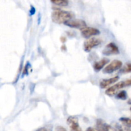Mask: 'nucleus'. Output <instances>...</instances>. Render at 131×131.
Instances as JSON below:
<instances>
[{
    "mask_svg": "<svg viewBox=\"0 0 131 131\" xmlns=\"http://www.w3.org/2000/svg\"><path fill=\"white\" fill-rule=\"evenodd\" d=\"M74 14L71 12L64 11L61 10H56L51 14V19L56 24H64L68 20L73 19Z\"/></svg>",
    "mask_w": 131,
    "mask_h": 131,
    "instance_id": "f257e3e1",
    "label": "nucleus"
},
{
    "mask_svg": "<svg viewBox=\"0 0 131 131\" xmlns=\"http://www.w3.org/2000/svg\"><path fill=\"white\" fill-rule=\"evenodd\" d=\"M123 66V63L119 60H115L112 61L110 63L107 65L103 70V72L105 74H111L116 70H119Z\"/></svg>",
    "mask_w": 131,
    "mask_h": 131,
    "instance_id": "f03ea898",
    "label": "nucleus"
},
{
    "mask_svg": "<svg viewBox=\"0 0 131 131\" xmlns=\"http://www.w3.org/2000/svg\"><path fill=\"white\" fill-rule=\"evenodd\" d=\"M101 41L100 39L96 38H90L86 40L83 43V49L86 52H89L93 48L97 47L101 43Z\"/></svg>",
    "mask_w": 131,
    "mask_h": 131,
    "instance_id": "7ed1b4c3",
    "label": "nucleus"
},
{
    "mask_svg": "<svg viewBox=\"0 0 131 131\" xmlns=\"http://www.w3.org/2000/svg\"><path fill=\"white\" fill-rule=\"evenodd\" d=\"M65 25L67 26L73 28H77V29H82L83 28H86V23L83 20L81 19H71L68 20L66 23H64Z\"/></svg>",
    "mask_w": 131,
    "mask_h": 131,
    "instance_id": "20e7f679",
    "label": "nucleus"
},
{
    "mask_svg": "<svg viewBox=\"0 0 131 131\" xmlns=\"http://www.w3.org/2000/svg\"><path fill=\"white\" fill-rule=\"evenodd\" d=\"M102 53L105 56H110L113 54H118L119 53V51L118 46L114 43L111 42L105 46L103 50Z\"/></svg>",
    "mask_w": 131,
    "mask_h": 131,
    "instance_id": "39448f33",
    "label": "nucleus"
},
{
    "mask_svg": "<svg viewBox=\"0 0 131 131\" xmlns=\"http://www.w3.org/2000/svg\"><path fill=\"white\" fill-rule=\"evenodd\" d=\"M124 87H125L124 84V81L119 82L117 84H114V85L112 86L110 88L107 89V90L105 91V94L109 96V97H113V96L115 95H116L118 93V91L119 90L122 89Z\"/></svg>",
    "mask_w": 131,
    "mask_h": 131,
    "instance_id": "423d86ee",
    "label": "nucleus"
},
{
    "mask_svg": "<svg viewBox=\"0 0 131 131\" xmlns=\"http://www.w3.org/2000/svg\"><path fill=\"white\" fill-rule=\"evenodd\" d=\"M81 34L82 37L86 38H90L92 36L98 35L100 34V31L99 29L91 27H86L83 29H81Z\"/></svg>",
    "mask_w": 131,
    "mask_h": 131,
    "instance_id": "0eeeda50",
    "label": "nucleus"
},
{
    "mask_svg": "<svg viewBox=\"0 0 131 131\" xmlns=\"http://www.w3.org/2000/svg\"><path fill=\"white\" fill-rule=\"evenodd\" d=\"M67 122L71 131H82L80 127L78 118L75 116H69L67 120Z\"/></svg>",
    "mask_w": 131,
    "mask_h": 131,
    "instance_id": "6e6552de",
    "label": "nucleus"
},
{
    "mask_svg": "<svg viewBox=\"0 0 131 131\" xmlns=\"http://www.w3.org/2000/svg\"><path fill=\"white\" fill-rule=\"evenodd\" d=\"M119 79V76H114L113 77V78H109V79H101L100 82V88H102V89L107 88L108 86L111 85V84H114V83H116L117 81H118Z\"/></svg>",
    "mask_w": 131,
    "mask_h": 131,
    "instance_id": "1a4fd4ad",
    "label": "nucleus"
},
{
    "mask_svg": "<svg viewBox=\"0 0 131 131\" xmlns=\"http://www.w3.org/2000/svg\"><path fill=\"white\" fill-rule=\"evenodd\" d=\"M96 130L97 131H111V127L101 119L96 121Z\"/></svg>",
    "mask_w": 131,
    "mask_h": 131,
    "instance_id": "9d476101",
    "label": "nucleus"
},
{
    "mask_svg": "<svg viewBox=\"0 0 131 131\" xmlns=\"http://www.w3.org/2000/svg\"><path fill=\"white\" fill-rule=\"evenodd\" d=\"M109 63V60L107 58H103L101 60H99L97 62H95L93 65L94 69L96 72H99Z\"/></svg>",
    "mask_w": 131,
    "mask_h": 131,
    "instance_id": "9b49d317",
    "label": "nucleus"
},
{
    "mask_svg": "<svg viewBox=\"0 0 131 131\" xmlns=\"http://www.w3.org/2000/svg\"><path fill=\"white\" fill-rule=\"evenodd\" d=\"M51 3L60 6H66L69 4L68 0H51Z\"/></svg>",
    "mask_w": 131,
    "mask_h": 131,
    "instance_id": "f8f14e48",
    "label": "nucleus"
},
{
    "mask_svg": "<svg viewBox=\"0 0 131 131\" xmlns=\"http://www.w3.org/2000/svg\"><path fill=\"white\" fill-rule=\"evenodd\" d=\"M119 120L126 127H131V119L127 118H121Z\"/></svg>",
    "mask_w": 131,
    "mask_h": 131,
    "instance_id": "ddd939ff",
    "label": "nucleus"
},
{
    "mask_svg": "<svg viewBox=\"0 0 131 131\" xmlns=\"http://www.w3.org/2000/svg\"><path fill=\"white\" fill-rule=\"evenodd\" d=\"M121 73H131V63H127L121 69Z\"/></svg>",
    "mask_w": 131,
    "mask_h": 131,
    "instance_id": "4468645a",
    "label": "nucleus"
},
{
    "mask_svg": "<svg viewBox=\"0 0 131 131\" xmlns=\"http://www.w3.org/2000/svg\"><path fill=\"white\" fill-rule=\"evenodd\" d=\"M116 98L121 100H126L127 98V94L125 91L122 90L116 94Z\"/></svg>",
    "mask_w": 131,
    "mask_h": 131,
    "instance_id": "2eb2a0df",
    "label": "nucleus"
},
{
    "mask_svg": "<svg viewBox=\"0 0 131 131\" xmlns=\"http://www.w3.org/2000/svg\"><path fill=\"white\" fill-rule=\"evenodd\" d=\"M124 84L125 87L131 86V78H130V79H127V80L126 81H124Z\"/></svg>",
    "mask_w": 131,
    "mask_h": 131,
    "instance_id": "dca6fc26",
    "label": "nucleus"
},
{
    "mask_svg": "<svg viewBox=\"0 0 131 131\" xmlns=\"http://www.w3.org/2000/svg\"><path fill=\"white\" fill-rule=\"evenodd\" d=\"M55 131H67L66 129L62 126H58L55 128Z\"/></svg>",
    "mask_w": 131,
    "mask_h": 131,
    "instance_id": "f3484780",
    "label": "nucleus"
},
{
    "mask_svg": "<svg viewBox=\"0 0 131 131\" xmlns=\"http://www.w3.org/2000/svg\"><path fill=\"white\" fill-rule=\"evenodd\" d=\"M111 131H123V129L121 128L120 126H117L115 128H112L111 127Z\"/></svg>",
    "mask_w": 131,
    "mask_h": 131,
    "instance_id": "a211bd4d",
    "label": "nucleus"
},
{
    "mask_svg": "<svg viewBox=\"0 0 131 131\" xmlns=\"http://www.w3.org/2000/svg\"><path fill=\"white\" fill-rule=\"evenodd\" d=\"M35 13V8L33 6H31L30 10V15H33Z\"/></svg>",
    "mask_w": 131,
    "mask_h": 131,
    "instance_id": "6ab92c4d",
    "label": "nucleus"
},
{
    "mask_svg": "<svg viewBox=\"0 0 131 131\" xmlns=\"http://www.w3.org/2000/svg\"><path fill=\"white\" fill-rule=\"evenodd\" d=\"M86 131H97L96 130V129H95L94 128H92V127H88L87 129V130Z\"/></svg>",
    "mask_w": 131,
    "mask_h": 131,
    "instance_id": "aec40b11",
    "label": "nucleus"
},
{
    "mask_svg": "<svg viewBox=\"0 0 131 131\" xmlns=\"http://www.w3.org/2000/svg\"><path fill=\"white\" fill-rule=\"evenodd\" d=\"M125 131H131V127H125Z\"/></svg>",
    "mask_w": 131,
    "mask_h": 131,
    "instance_id": "412c9836",
    "label": "nucleus"
},
{
    "mask_svg": "<svg viewBox=\"0 0 131 131\" xmlns=\"http://www.w3.org/2000/svg\"><path fill=\"white\" fill-rule=\"evenodd\" d=\"M36 131H48V130H46V129H45V128H41V129H38V130Z\"/></svg>",
    "mask_w": 131,
    "mask_h": 131,
    "instance_id": "4be33fe9",
    "label": "nucleus"
},
{
    "mask_svg": "<svg viewBox=\"0 0 131 131\" xmlns=\"http://www.w3.org/2000/svg\"><path fill=\"white\" fill-rule=\"evenodd\" d=\"M128 104H130V105H131V99H129V100H128Z\"/></svg>",
    "mask_w": 131,
    "mask_h": 131,
    "instance_id": "5701e85b",
    "label": "nucleus"
},
{
    "mask_svg": "<svg viewBox=\"0 0 131 131\" xmlns=\"http://www.w3.org/2000/svg\"><path fill=\"white\" fill-rule=\"evenodd\" d=\"M130 111H131V107H130Z\"/></svg>",
    "mask_w": 131,
    "mask_h": 131,
    "instance_id": "b1692460",
    "label": "nucleus"
}]
</instances>
